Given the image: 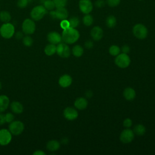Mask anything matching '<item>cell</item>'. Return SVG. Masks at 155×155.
Returning a JSON list of instances; mask_svg holds the SVG:
<instances>
[{"label":"cell","instance_id":"obj_1","mask_svg":"<svg viewBox=\"0 0 155 155\" xmlns=\"http://www.w3.org/2000/svg\"><path fill=\"white\" fill-rule=\"evenodd\" d=\"M62 40L68 44H72L75 43L79 38L80 34L78 30L75 28L69 27L64 29L62 33Z\"/></svg>","mask_w":155,"mask_h":155},{"label":"cell","instance_id":"obj_2","mask_svg":"<svg viewBox=\"0 0 155 155\" xmlns=\"http://www.w3.org/2000/svg\"><path fill=\"white\" fill-rule=\"evenodd\" d=\"M114 62L119 68H125L130 65L131 60L127 54L122 53L117 55L116 58H115Z\"/></svg>","mask_w":155,"mask_h":155},{"label":"cell","instance_id":"obj_3","mask_svg":"<svg viewBox=\"0 0 155 155\" xmlns=\"http://www.w3.org/2000/svg\"><path fill=\"white\" fill-rule=\"evenodd\" d=\"M133 33L136 38L139 39H143L148 35V29L142 24H137L133 28Z\"/></svg>","mask_w":155,"mask_h":155},{"label":"cell","instance_id":"obj_4","mask_svg":"<svg viewBox=\"0 0 155 155\" xmlns=\"http://www.w3.org/2000/svg\"><path fill=\"white\" fill-rule=\"evenodd\" d=\"M47 9L44 5H37L33 8L30 12V16L32 19L35 21L41 20L47 13Z\"/></svg>","mask_w":155,"mask_h":155},{"label":"cell","instance_id":"obj_5","mask_svg":"<svg viewBox=\"0 0 155 155\" xmlns=\"http://www.w3.org/2000/svg\"><path fill=\"white\" fill-rule=\"evenodd\" d=\"M14 33L15 27L9 22L4 23L0 28V34L4 38L9 39L13 36Z\"/></svg>","mask_w":155,"mask_h":155},{"label":"cell","instance_id":"obj_6","mask_svg":"<svg viewBox=\"0 0 155 155\" xmlns=\"http://www.w3.org/2000/svg\"><path fill=\"white\" fill-rule=\"evenodd\" d=\"M50 15L53 19H58L62 21L68 18V13L65 7H59L56 8L55 10H51Z\"/></svg>","mask_w":155,"mask_h":155},{"label":"cell","instance_id":"obj_7","mask_svg":"<svg viewBox=\"0 0 155 155\" xmlns=\"http://www.w3.org/2000/svg\"><path fill=\"white\" fill-rule=\"evenodd\" d=\"M8 128L9 131L12 134L17 136L22 133L24 129V125L19 120L12 121L11 123H10Z\"/></svg>","mask_w":155,"mask_h":155},{"label":"cell","instance_id":"obj_8","mask_svg":"<svg viewBox=\"0 0 155 155\" xmlns=\"http://www.w3.org/2000/svg\"><path fill=\"white\" fill-rule=\"evenodd\" d=\"M22 28L23 32L25 35H31L35 32L36 25L32 19H26L22 22Z\"/></svg>","mask_w":155,"mask_h":155},{"label":"cell","instance_id":"obj_9","mask_svg":"<svg viewBox=\"0 0 155 155\" xmlns=\"http://www.w3.org/2000/svg\"><path fill=\"white\" fill-rule=\"evenodd\" d=\"M57 54L62 58H67L70 56V49L67 44L59 43L56 46Z\"/></svg>","mask_w":155,"mask_h":155},{"label":"cell","instance_id":"obj_10","mask_svg":"<svg viewBox=\"0 0 155 155\" xmlns=\"http://www.w3.org/2000/svg\"><path fill=\"white\" fill-rule=\"evenodd\" d=\"M134 137V133L133 131L127 128L121 132L120 135V140L124 143H128L132 142Z\"/></svg>","mask_w":155,"mask_h":155},{"label":"cell","instance_id":"obj_11","mask_svg":"<svg viewBox=\"0 0 155 155\" xmlns=\"http://www.w3.org/2000/svg\"><path fill=\"white\" fill-rule=\"evenodd\" d=\"M79 7L81 12L84 14H89L93 10V4L91 0H80Z\"/></svg>","mask_w":155,"mask_h":155},{"label":"cell","instance_id":"obj_12","mask_svg":"<svg viewBox=\"0 0 155 155\" xmlns=\"http://www.w3.org/2000/svg\"><path fill=\"white\" fill-rule=\"evenodd\" d=\"M12 133L6 129L0 130V145H6L8 144L12 140Z\"/></svg>","mask_w":155,"mask_h":155},{"label":"cell","instance_id":"obj_13","mask_svg":"<svg viewBox=\"0 0 155 155\" xmlns=\"http://www.w3.org/2000/svg\"><path fill=\"white\" fill-rule=\"evenodd\" d=\"M63 114L64 117L69 120H74L78 116V111L74 108L71 107H67L64 110Z\"/></svg>","mask_w":155,"mask_h":155},{"label":"cell","instance_id":"obj_14","mask_svg":"<svg viewBox=\"0 0 155 155\" xmlns=\"http://www.w3.org/2000/svg\"><path fill=\"white\" fill-rule=\"evenodd\" d=\"M90 35L91 38L94 41H99L103 37L104 31H103V30L100 27L95 26L91 29Z\"/></svg>","mask_w":155,"mask_h":155},{"label":"cell","instance_id":"obj_15","mask_svg":"<svg viewBox=\"0 0 155 155\" xmlns=\"http://www.w3.org/2000/svg\"><path fill=\"white\" fill-rule=\"evenodd\" d=\"M47 39L51 44H58L62 41V36L56 31H51L48 34Z\"/></svg>","mask_w":155,"mask_h":155},{"label":"cell","instance_id":"obj_16","mask_svg":"<svg viewBox=\"0 0 155 155\" xmlns=\"http://www.w3.org/2000/svg\"><path fill=\"white\" fill-rule=\"evenodd\" d=\"M72 83V78L68 74H64L59 79V84L63 88L69 87Z\"/></svg>","mask_w":155,"mask_h":155},{"label":"cell","instance_id":"obj_17","mask_svg":"<svg viewBox=\"0 0 155 155\" xmlns=\"http://www.w3.org/2000/svg\"><path fill=\"white\" fill-rule=\"evenodd\" d=\"M74 105L76 108L82 110L87 108L88 105V101L84 97H78L75 100Z\"/></svg>","mask_w":155,"mask_h":155},{"label":"cell","instance_id":"obj_18","mask_svg":"<svg viewBox=\"0 0 155 155\" xmlns=\"http://www.w3.org/2000/svg\"><path fill=\"white\" fill-rule=\"evenodd\" d=\"M123 95L127 100L131 101L136 97V91L133 88L131 87H127L124 90Z\"/></svg>","mask_w":155,"mask_h":155},{"label":"cell","instance_id":"obj_19","mask_svg":"<svg viewBox=\"0 0 155 155\" xmlns=\"http://www.w3.org/2000/svg\"><path fill=\"white\" fill-rule=\"evenodd\" d=\"M9 99L5 95H0V113L4 111L9 105Z\"/></svg>","mask_w":155,"mask_h":155},{"label":"cell","instance_id":"obj_20","mask_svg":"<svg viewBox=\"0 0 155 155\" xmlns=\"http://www.w3.org/2000/svg\"><path fill=\"white\" fill-rule=\"evenodd\" d=\"M10 108L12 111L16 114H20L23 111L22 105L18 101L12 102L10 104Z\"/></svg>","mask_w":155,"mask_h":155},{"label":"cell","instance_id":"obj_21","mask_svg":"<svg viewBox=\"0 0 155 155\" xmlns=\"http://www.w3.org/2000/svg\"><path fill=\"white\" fill-rule=\"evenodd\" d=\"M60 147V143L56 140H51L47 143V148L50 151H55Z\"/></svg>","mask_w":155,"mask_h":155},{"label":"cell","instance_id":"obj_22","mask_svg":"<svg viewBox=\"0 0 155 155\" xmlns=\"http://www.w3.org/2000/svg\"><path fill=\"white\" fill-rule=\"evenodd\" d=\"M44 52L48 56H52L56 52V46L53 44H48L45 47Z\"/></svg>","mask_w":155,"mask_h":155},{"label":"cell","instance_id":"obj_23","mask_svg":"<svg viewBox=\"0 0 155 155\" xmlns=\"http://www.w3.org/2000/svg\"><path fill=\"white\" fill-rule=\"evenodd\" d=\"M145 131H146V128L142 124L136 125L134 127L133 132H134V133H135L136 134H137L138 136H142V135H143L145 134Z\"/></svg>","mask_w":155,"mask_h":155},{"label":"cell","instance_id":"obj_24","mask_svg":"<svg viewBox=\"0 0 155 155\" xmlns=\"http://www.w3.org/2000/svg\"><path fill=\"white\" fill-rule=\"evenodd\" d=\"M72 53L76 57H81L84 53V48L79 45H76L73 47Z\"/></svg>","mask_w":155,"mask_h":155},{"label":"cell","instance_id":"obj_25","mask_svg":"<svg viewBox=\"0 0 155 155\" xmlns=\"http://www.w3.org/2000/svg\"><path fill=\"white\" fill-rule=\"evenodd\" d=\"M0 20L4 22H9L11 20V15L10 13L7 11H1L0 12Z\"/></svg>","mask_w":155,"mask_h":155},{"label":"cell","instance_id":"obj_26","mask_svg":"<svg viewBox=\"0 0 155 155\" xmlns=\"http://www.w3.org/2000/svg\"><path fill=\"white\" fill-rule=\"evenodd\" d=\"M116 19L113 15L108 16L106 19V25L108 28H113L116 25Z\"/></svg>","mask_w":155,"mask_h":155},{"label":"cell","instance_id":"obj_27","mask_svg":"<svg viewBox=\"0 0 155 155\" xmlns=\"http://www.w3.org/2000/svg\"><path fill=\"white\" fill-rule=\"evenodd\" d=\"M82 22L86 26H90L93 23V18L91 15L86 14L82 18Z\"/></svg>","mask_w":155,"mask_h":155},{"label":"cell","instance_id":"obj_28","mask_svg":"<svg viewBox=\"0 0 155 155\" xmlns=\"http://www.w3.org/2000/svg\"><path fill=\"white\" fill-rule=\"evenodd\" d=\"M70 27L72 28H76L79 24V19L78 17L73 16L68 20Z\"/></svg>","mask_w":155,"mask_h":155},{"label":"cell","instance_id":"obj_29","mask_svg":"<svg viewBox=\"0 0 155 155\" xmlns=\"http://www.w3.org/2000/svg\"><path fill=\"white\" fill-rule=\"evenodd\" d=\"M43 5L47 10H53L56 7L53 0H45Z\"/></svg>","mask_w":155,"mask_h":155},{"label":"cell","instance_id":"obj_30","mask_svg":"<svg viewBox=\"0 0 155 155\" xmlns=\"http://www.w3.org/2000/svg\"><path fill=\"white\" fill-rule=\"evenodd\" d=\"M120 52V48L115 45H111L109 48V53L112 56H117Z\"/></svg>","mask_w":155,"mask_h":155},{"label":"cell","instance_id":"obj_31","mask_svg":"<svg viewBox=\"0 0 155 155\" xmlns=\"http://www.w3.org/2000/svg\"><path fill=\"white\" fill-rule=\"evenodd\" d=\"M56 8L59 7H65V6L67 5V0H53Z\"/></svg>","mask_w":155,"mask_h":155},{"label":"cell","instance_id":"obj_32","mask_svg":"<svg viewBox=\"0 0 155 155\" xmlns=\"http://www.w3.org/2000/svg\"><path fill=\"white\" fill-rule=\"evenodd\" d=\"M22 42L23 44L27 47L31 46L33 44V39L30 36H26L23 38L22 39Z\"/></svg>","mask_w":155,"mask_h":155},{"label":"cell","instance_id":"obj_33","mask_svg":"<svg viewBox=\"0 0 155 155\" xmlns=\"http://www.w3.org/2000/svg\"><path fill=\"white\" fill-rule=\"evenodd\" d=\"M120 0H107L106 2L111 7H114L119 4Z\"/></svg>","mask_w":155,"mask_h":155},{"label":"cell","instance_id":"obj_34","mask_svg":"<svg viewBox=\"0 0 155 155\" xmlns=\"http://www.w3.org/2000/svg\"><path fill=\"white\" fill-rule=\"evenodd\" d=\"M28 2H29L28 0H18L17 2V5L18 7L23 8L27 6Z\"/></svg>","mask_w":155,"mask_h":155},{"label":"cell","instance_id":"obj_35","mask_svg":"<svg viewBox=\"0 0 155 155\" xmlns=\"http://www.w3.org/2000/svg\"><path fill=\"white\" fill-rule=\"evenodd\" d=\"M60 26L62 29H66L67 28H68L70 27V24H69V22L68 20L67 19H64L62 20L61 23H60Z\"/></svg>","mask_w":155,"mask_h":155},{"label":"cell","instance_id":"obj_36","mask_svg":"<svg viewBox=\"0 0 155 155\" xmlns=\"http://www.w3.org/2000/svg\"><path fill=\"white\" fill-rule=\"evenodd\" d=\"M5 121L8 123H11L14 120V116L13 114L10 113H8L5 115Z\"/></svg>","mask_w":155,"mask_h":155},{"label":"cell","instance_id":"obj_37","mask_svg":"<svg viewBox=\"0 0 155 155\" xmlns=\"http://www.w3.org/2000/svg\"><path fill=\"white\" fill-rule=\"evenodd\" d=\"M132 124H133V122H132V120L131 119H130V118H127L125 119L124 122H123V125L125 127L128 128L130 127H131L132 126Z\"/></svg>","mask_w":155,"mask_h":155},{"label":"cell","instance_id":"obj_38","mask_svg":"<svg viewBox=\"0 0 155 155\" xmlns=\"http://www.w3.org/2000/svg\"><path fill=\"white\" fill-rule=\"evenodd\" d=\"M105 4V2L104 0H97L95 2V5L97 8H102Z\"/></svg>","mask_w":155,"mask_h":155},{"label":"cell","instance_id":"obj_39","mask_svg":"<svg viewBox=\"0 0 155 155\" xmlns=\"http://www.w3.org/2000/svg\"><path fill=\"white\" fill-rule=\"evenodd\" d=\"M84 45L87 49H91L93 47V42L91 41L88 40L85 42Z\"/></svg>","mask_w":155,"mask_h":155},{"label":"cell","instance_id":"obj_40","mask_svg":"<svg viewBox=\"0 0 155 155\" xmlns=\"http://www.w3.org/2000/svg\"><path fill=\"white\" fill-rule=\"evenodd\" d=\"M121 50H122V53L127 54V53L130 51V47H129L128 45H124V46L122 47Z\"/></svg>","mask_w":155,"mask_h":155},{"label":"cell","instance_id":"obj_41","mask_svg":"<svg viewBox=\"0 0 155 155\" xmlns=\"http://www.w3.org/2000/svg\"><path fill=\"white\" fill-rule=\"evenodd\" d=\"M5 122H6L5 115L0 113V125H3Z\"/></svg>","mask_w":155,"mask_h":155},{"label":"cell","instance_id":"obj_42","mask_svg":"<svg viewBox=\"0 0 155 155\" xmlns=\"http://www.w3.org/2000/svg\"><path fill=\"white\" fill-rule=\"evenodd\" d=\"M15 36H16V39H21V38L23 37V34H22V32H21V31H18V32H17V33H16V34Z\"/></svg>","mask_w":155,"mask_h":155},{"label":"cell","instance_id":"obj_43","mask_svg":"<svg viewBox=\"0 0 155 155\" xmlns=\"http://www.w3.org/2000/svg\"><path fill=\"white\" fill-rule=\"evenodd\" d=\"M33 154H35V155H45V153L44 151H41V150H37L36 151L33 153Z\"/></svg>","mask_w":155,"mask_h":155},{"label":"cell","instance_id":"obj_44","mask_svg":"<svg viewBox=\"0 0 155 155\" xmlns=\"http://www.w3.org/2000/svg\"><path fill=\"white\" fill-rule=\"evenodd\" d=\"M85 95H86V96H87V97H89V98H90V97H91L92 96L93 93H92V92H91V91H88L86 92Z\"/></svg>","mask_w":155,"mask_h":155},{"label":"cell","instance_id":"obj_45","mask_svg":"<svg viewBox=\"0 0 155 155\" xmlns=\"http://www.w3.org/2000/svg\"><path fill=\"white\" fill-rule=\"evenodd\" d=\"M1 87H2V85H1V82H0V90L1 89Z\"/></svg>","mask_w":155,"mask_h":155},{"label":"cell","instance_id":"obj_46","mask_svg":"<svg viewBox=\"0 0 155 155\" xmlns=\"http://www.w3.org/2000/svg\"><path fill=\"white\" fill-rule=\"evenodd\" d=\"M28 2H30L31 0H28Z\"/></svg>","mask_w":155,"mask_h":155},{"label":"cell","instance_id":"obj_47","mask_svg":"<svg viewBox=\"0 0 155 155\" xmlns=\"http://www.w3.org/2000/svg\"><path fill=\"white\" fill-rule=\"evenodd\" d=\"M139 1H142V0H139Z\"/></svg>","mask_w":155,"mask_h":155}]
</instances>
